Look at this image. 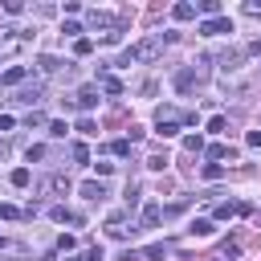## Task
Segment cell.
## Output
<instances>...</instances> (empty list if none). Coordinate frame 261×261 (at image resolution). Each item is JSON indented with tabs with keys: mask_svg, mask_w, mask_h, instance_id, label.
I'll list each match as a JSON object with an SVG mask.
<instances>
[{
	"mask_svg": "<svg viewBox=\"0 0 261 261\" xmlns=\"http://www.w3.org/2000/svg\"><path fill=\"white\" fill-rule=\"evenodd\" d=\"M200 29H204L208 37H220V33H232V20H228V16H212V20H204Z\"/></svg>",
	"mask_w": 261,
	"mask_h": 261,
	"instance_id": "3957f363",
	"label": "cell"
},
{
	"mask_svg": "<svg viewBox=\"0 0 261 261\" xmlns=\"http://www.w3.org/2000/svg\"><path fill=\"white\" fill-rule=\"evenodd\" d=\"M159 220H163V208H159V204H147V208H143V228H155Z\"/></svg>",
	"mask_w": 261,
	"mask_h": 261,
	"instance_id": "9c48e42d",
	"label": "cell"
},
{
	"mask_svg": "<svg viewBox=\"0 0 261 261\" xmlns=\"http://www.w3.org/2000/svg\"><path fill=\"white\" fill-rule=\"evenodd\" d=\"M65 130H69L65 122H49V135H53V139H65Z\"/></svg>",
	"mask_w": 261,
	"mask_h": 261,
	"instance_id": "f1b7e54d",
	"label": "cell"
},
{
	"mask_svg": "<svg viewBox=\"0 0 261 261\" xmlns=\"http://www.w3.org/2000/svg\"><path fill=\"white\" fill-rule=\"evenodd\" d=\"M73 106H77V110H94V106H98V90H94V86H82V90L73 94Z\"/></svg>",
	"mask_w": 261,
	"mask_h": 261,
	"instance_id": "7a4b0ae2",
	"label": "cell"
},
{
	"mask_svg": "<svg viewBox=\"0 0 261 261\" xmlns=\"http://www.w3.org/2000/svg\"><path fill=\"white\" fill-rule=\"evenodd\" d=\"M12 126H16V118L12 114H0V130H12Z\"/></svg>",
	"mask_w": 261,
	"mask_h": 261,
	"instance_id": "e575fe53",
	"label": "cell"
},
{
	"mask_svg": "<svg viewBox=\"0 0 261 261\" xmlns=\"http://www.w3.org/2000/svg\"><path fill=\"white\" fill-rule=\"evenodd\" d=\"M90 49H94V41H86V37H77V41H73V53H77V57H86Z\"/></svg>",
	"mask_w": 261,
	"mask_h": 261,
	"instance_id": "603a6c76",
	"label": "cell"
},
{
	"mask_svg": "<svg viewBox=\"0 0 261 261\" xmlns=\"http://www.w3.org/2000/svg\"><path fill=\"white\" fill-rule=\"evenodd\" d=\"M155 126H159V135H163V139H171V135H179V118H159Z\"/></svg>",
	"mask_w": 261,
	"mask_h": 261,
	"instance_id": "8fae6325",
	"label": "cell"
},
{
	"mask_svg": "<svg viewBox=\"0 0 261 261\" xmlns=\"http://www.w3.org/2000/svg\"><path fill=\"white\" fill-rule=\"evenodd\" d=\"M24 155H29V163H33V159H45V147H41V143H33Z\"/></svg>",
	"mask_w": 261,
	"mask_h": 261,
	"instance_id": "f546056e",
	"label": "cell"
},
{
	"mask_svg": "<svg viewBox=\"0 0 261 261\" xmlns=\"http://www.w3.org/2000/svg\"><path fill=\"white\" fill-rule=\"evenodd\" d=\"M184 151L200 155V151H204V139H200V135H188V139H184Z\"/></svg>",
	"mask_w": 261,
	"mask_h": 261,
	"instance_id": "ffe728a7",
	"label": "cell"
},
{
	"mask_svg": "<svg viewBox=\"0 0 261 261\" xmlns=\"http://www.w3.org/2000/svg\"><path fill=\"white\" fill-rule=\"evenodd\" d=\"M212 228H216L212 220H192V224H188V232H192V237H212Z\"/></svg>",
	"mask_w": 261,
	"mask_h": 261,
	"instance_id": "7c38bea8",
	"label": "cell"
},
{
	"mask_svg": "<svg viewBox=\"0 0 261 261\" xmlns=\"http://www.w3.org/2000/svg\"><path fill=\"white\" fill-rule=\"evenodd\" d=\"M196 12H204V16L212 20V16H220V0H200V4H196Z\"/></svg>",
	"mask_w": 261,
	"mask_h": 261,
	"instance_id": "4fadbf2b",
	"label": "cell"
},
{
	"mask_svg": "<svg viewBox=\"0 0 261 261\" xmlns=\"http://www.w3.org/2000/svg\"><path fill=\"white\" fill-rule=\"evenodd\" d=\"M143 257H147V261H163V257H167V245H159V241H155V245H147V249H143Z\"/></svg>",
	"mask_w": 261,
	"mask_h": 261,
	"instance_id": "9a60e30c",
	"label": "cell"
},
{
	"mask_svg": "<svg viewBox=\"0 0 261 261\" xmlns=\"http://www.w3.org/2000/svg\"><path fill=\"white\" fill-rule=\"evenodd\" d=\"M69 155H73L77 163H90V151H86V143H73V147H69Z\"/></svg>",
	"mask_w": 261,
	"mask_h": 261,
	"instance_id": "7402d4cb",
	"label": "cell"
},
{
	"mask_svg": "<svg viewBox=\"0 0 261 261\" xmlns=\"http://www.w3.org/2000/svg\"><path fill=\"white\" fill-rule=\"evenodd\" d=\"M102 90H106V94H122V82H118V77H102Z\"/></svg>",
	"mask_w": 261,
	"mask_h": 261,
	"instance_id": "cb8c5ba5",
	"label": "cell"
},
{
	"mask_svg": "<svg viewBox=\"0 0 261 261\" xmlns=\"http://www.w3.org/2000/svg\"><path fill=\"white\" fill-rule=\"evenodd\" d=\"M61 33H65V37H77V33H82V24H77V20H65V24H61Z\"/></svg>",
	"mask_w": 261,
	"mask_h": 261,
	"instance_id": "83f0119b",
	"label": "cell"
},
{
	"mask_svg": "<svg viewBox=\"0 0 261 261\" xmlns=\"http://www.w3.org/2000/svg\"><path fill=\"white\" fill-rule=\"evenodd\" d=\"M163 45H167V41H163V33H151V37L135 41V45L122 53V61H118V65H130V61H155V57L163 53Z\"/></svg>",
	"mask_w": 261,
	"mask_h": 261,
	"instance_id": "6da1fadb",
	"label": "cell"
},
{
	"mask_svg": "<svg viewBox=\"0 0 261 261\" xmlns=\"http://www.w3.org/2000/svg\"><path fill=\"white\" fill-rule=\"evenodd\" d=\"M65 261H86V257H77V253H73V257H65Z\"/></svg>",
	"mask_w": 261,
	"mask_h": 261,
	"instance_id": "d590c367",
	"label": "cell"
},
{
	"mask_svg": "<svg viewBox=\"0 0 261 261\" xmlns=\"http://www.w3.org/2000/svg\"><path fill=\"white\" fill-rule=\"evenodd\" d=\"M94 171H98V175H110V171H114V163H102V159H94Z\"/></svg>",
	"mask_w": 261,
	"mask_h": 261,
	"instance_id": "4dcf8cb0",
	"label": "cell"
},
{
	"mask_svg": "<svg viewBox=\"0 0 261 261\" xmlns=\"http://www.w3.org/2000/svg\"><path fill=\"white\" fill-rule=\"evenodd\" d=\"M77 130H82V135H98V126H94V118H90V114L77 122Z\"/></svg>",
	"mask_w": 261,
	"mask_h": 261,
	"instance_id": "484cf974",
	"label": "cell"
},
{
	"mask_svg": "<svg viewBox=\"0 0 261 261\" xmlns=\"http://www.w3.org/2000/svg\"><path fill=\"white\" fill-rule=\"evenodd\" d=\"M208 130H212V135L228 130V118H224V114H212V118H208Z\"/></svg>",
	"mask_w": 261,
	"mask_h": 261,
	"instance_id": "d6986e66",
	"label": "cell"
},
{
	"mask_svg": "<svg viewBox=\"0 0 261 261\" xmlns=\"http://www.w3.org/2000/svg\"><path fill=\"white\" fill-rule=\"evenodd\" d=\"M245 16H261V0H249L245 4Z\"/></svg>",
	"mask_w": 261,
	"mask_h": 261,
	"instance_id": "d6a6232c",
	"label": "cell"
},
{
	"mask_svg": "<svg viewBox=\"0 0 261 261\" xmlns=\"http://www.w3.org/2000/svg\"><path fill=\"white\" fill-rule=\"evenodd\" d=\"M204 155L216 163V159H232V147H224V143H212V147H204Z\"/></svg>",
	"mask_w": 261,
	"mask_h": 261,
	"instance_id": "30bf717a",
	"label": "cell"
},
{
	"mask_svg": "<svg viewBox=\"0 0 261 261\" xmlns=\"http://www.w3.org/2000/svg\"><path fill=\"white\" fill-rule=\"evenodd\" d=\"M220 175H224L220 163H204V179H220Z\"/></svg>",
	"mask_w": 261,
	"mask_h": 261,
	"instance_id": "d4e9b609",
	"label": "cell"
},
{
	"mask_svg": "<svg viewBox=\"0 0 261 261\" xmlns=\"http://www.w3.org/2000/svg\"><path fill=\"white\" fill-rule=\"evenodd\" d=\"M29 179H33V175H29V167H16V171L8 175V184H12V188H29Z\"/></svg>",
	"mask_w": 261,
	"mask_h": 261,
	"instance_id": "5bb4252c",
	"label": "cell"
},
{
	"mask_svg": "<svg viewBox=\"0 0 261 261\" xmlns=\"http://www.w3.org/2000/svg\"><path fill=\"white\" fill-rule=\"evenodd\" d=\"M245 143H249V147H261V130H249V135H245Z\"/></svg>",
	"mask_w": 261,
	"mask_h": 261,
	"instance_id": "836d02e7",
	"label": "cell"
},
{
	"mask_svg": "<svg viewBox=\"0 0 261 261\" xmlns=\"http://www.w3.org/2000/svg\"><path fill=\"white\" fill-rule=\"evenodd\" d=\"M192 82H196V69H179V73H175V86H179V90H188Z\"/></svg>",
	"mask_w": 261,
	"mask_h": 261,
	"instance_id": "ac0fdd59",
	"label": "cell"
},
{
	"mask_svg": "<svg viewBox=\"0 0 261 261\" xmlns=\"http://www.w3.org/2000/svg\"><path fill=\"white\" fill-rule=\"evenodd\" d=\"M90 29H110V33H114L118 20H114L110 12H98V8H94V12H90Z\"/></svg>",
	"mask_w": 261,
	"mask_h": 261,
	"instance_id": "8992f818",
	"label": "cell"
},
{
	"mask_svg": "<svg viewBox=\"0 0 261 261\" xmlns=\"http://www.w3.org/2000/svg\"><path fill=\"white\" fill-rule=\"evenodd\" d=\"M110 151H114L118 159H126V155H130V139H114V143H110Z\"/></svg>",
	"mask_w": 261,
	"mask_h": 261,
	"instance_id": "44dd1931",
	"label": "cell"
},
{
	"mask_svg": "<svg viewBox=\"0 0 261 261\" xmlns=\"http://www.w3.org/2000/svg\"><path fill=\"white\" fill-rule=\"evenodd\" d=\"M37 65H41V73H57V69H61V61H57L53 53H45V57H41Z\"/></svg>",
	"mask_w": 261,
	"mask_h": 261,
	"instance_id": "e0dca14e",
	"label": "cell"
},
{
	"mask_svg": "<svg viewBox=\"0 0 261 261\" xmlns=\"http://www.w3.org/2000/svg\"><path fill=\"white\" fill-rule=\"evenodd\" d=\"M29 77V65H8L4 73H0V86H20Z\"/></svg>",
	"mask_w": 261,
	"mask_h": 261,
	"instance_id": "277c9868",
	"label": "cell"
},
{
	"mask_svg": "<svg viewBox=\"0 0 261 261\" xmlns=\"http://www.w3.org/2000/svg\"><path fill=\"white\" fill-rule=\"evenodd\" d=\"M77 192H82V196H86V200H102V196H106V188H102V184H98V179H86V184H82V188H77Z\"/></svg>",
	"mask_w": 261,
	"mask_h": 261,
	"instance_id": "ba28073f",
	"label": "cell"
},
{
	"mask_svg": "<svg viewBox=\"0 0 261 261\" xmlns=\"http://www.w3.org/2000/svg\"><path fill=\"white\" fill-rule=\"evenodd\" d=\"M171 16H175V20H192V16H196V4H175Z\"/></svg>",
	"mask_w": 261,
	"mask_h": 261,
	"instance_id": "2e32d148",
	"label": "cell"
},
{
	"mask_svg": "<svg viewBox=\"0 0 261 261\" xmlns=\"http://www.w3.org/2000/svg\"><path fill=\"white\" fill-rule=\"evenodd\" d=\"M49 216H53L57 224H77V220H82V216H77V212H69L65 204H57V208H49Z\"/></svg>",
	"mask_w": 261,
	"mask_h": 261,
	"instance_id": "52a82bcc",
	"label": "cell"
},
{
	"mask_svg": "<svg viewBox=\"0 0 261 261\" xmlns=\"http://www.w3.org/2000/svg\"><path fill=\"white\" fill-rule=\"evenodd\" d=\"M147 167H151V171H163V167H167V155H151Z\"/></svg>",
	"mask_w": 261,
	"mask_h": 261,
	"instance_id": "4316f807",
	"label": "cell"
},
{
	"mask_svg": "<svg viewBox=\"0 0 261 261\" xmlns=\"http://www.w3.org/2000/svg\"><path fill=\"white\" fill-rule=\"evenodd\" d=\"M0 216H4V220H16V216H20V212H16V208H12V204H0Z\"/></svg>",
	"mask_w": 261,
	"mask_h": 261,
	"instance_id": "1f68e13d",
	"label": "cell"
},
{
	"mask_svg": "<svg viewBox=\"0 0 261 261\" xmlns=\"http://www.w3.org/2000/svg\"><path fill=\"white\" fill-rule=\"evenodd\" d=\"M41 90H45L41 82H33V86H20V90H16V102H24V106H33V102H41Z\"/></svg>",
	"mask_w": 261,
	"mask_h": 261,
	"instance_id": "5b68a950",
	"label": "cell"
}]
</instances>
